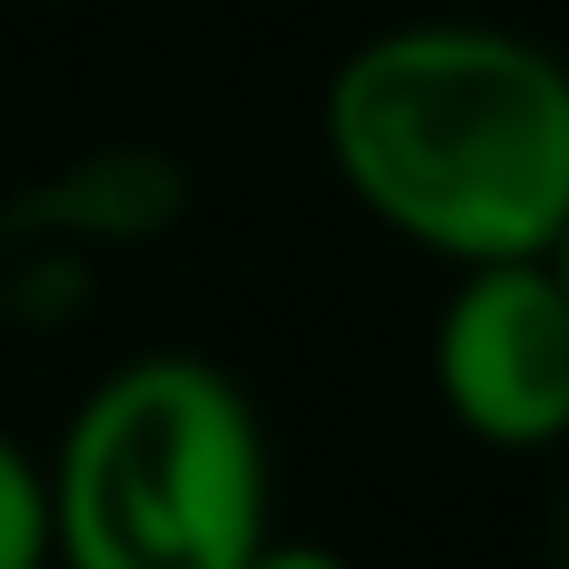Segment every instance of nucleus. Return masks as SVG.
<instances>
[{"label": "nucleus", "mask_w": 569, "mask_h": 569, "mask_svg": "<svg viewBox=\"0 0 569 569\" xmlns=\"http://www.w3.org/2000/svg\"><path fill=\"white\" fill-rule=\"evenodd\" d=\"M322 141L356 207L446 264L545 257L569 223V67L528 33H371L330 74Z\"/></svg>", "instance_id": "nucleus-1"}, {"label": "nucleus", "mask_w": 569, "mask_h": 569, "mask_svg": "<svg viewBox=\"0 0 569 569\" xmlns=\"http://www.w3.org/2000/svg\"><path fill=\"white\" fill-rule=\"evenodd\" d=\"M67 569H248L264 545V429L207 356H132L50 462Z\"/></svg>", "instance_id": "nucleus-2"}, {"label": "nucleus", "mask_w": 569, "mask_h": 569, "mask_svg": "<svg viewBox=\"0 0 569 569\" xmlns=\"http://www.w3.org/2000/svg\"><path fill=\"white\" fill-rule=\"evenodd\" d=\"M438 397L479 446L537 455L569 438V289L545 257L462 264L429 339Z\"/></svg>", "instance_id": "nucleus-3"}, {"label": "nucleus", "mask_w": 569, "mask_h": 569, "mask_svg": "<svg viewBox=\"0 0 569 569\" xmlns=\"http://www.w3.org/2000/svg\"><path fill=\"white\" fill-rule=\"evenodd\" d=\"M182 214H190L182 157L116 141V149H91V157H74V166L42 173V182H26L9 207H0V223H9V240H26V248L91 257V248L166 240Z\"/></svg>", "instance_id": "nucleus-4"}, {"label": "nucleus", "mask_w": 569, "mask_h": 569, "mask_svg": "<svg viewBox=\"0 0 569 569\" xmlns=\"http://www.w3.org/2000/svg\"><path fill=\"white\" fill-rule=\"evenodd\" d=\"M50 470L0 429V569H50Z\"/></svg>", "instance_id": "nucleus-5"}, {"label": "nucleus", "mask_w": 569, "mask_h": 569, "mask_svg": "<svg viewBox=\"0 0 569 569\" xmlns=\"http://www.w3.org/2000/svg\"><path fill=\"white\" fill-rule=\"evenodd\" d=\"M248 569H347V561L330 553V545H272V537H264Z\"/></svg>", "instance_id": "nucleus-6"}, {"label": "nucleus", "mask_w": 569, "mask_h": 569, "mask_svg": "<svg viewBox=\"0 0 569 569\" xmlns=\"http://www.w3.org/2000/svg\"><path fill=\"white\" fill-rule=\"evenodd\" d=\"M545 264H553V272H561V289H569V223H561V240L545 248Z\"/></svg>", "instance_id": "nucleus-7"}, {"label": "nucleus", "mask_w": 569, "mask_h": 569, "mask_svg": "<svg viewBox=\"0 0 569 569\" xmlns=\"http://www.w3.org/2000/svg\"><path fill=\"white\" fill-rule=\"evenodd\" d=\"M561 569H569V503H561Z\"/></svg>", "instance_id": "nucleus-8"}]
</instances>
